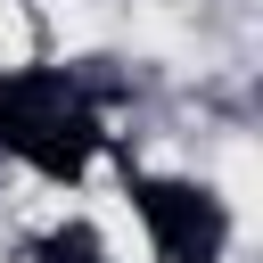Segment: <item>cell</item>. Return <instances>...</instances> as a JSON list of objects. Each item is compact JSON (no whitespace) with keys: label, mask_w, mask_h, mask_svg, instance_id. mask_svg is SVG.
Segmentation results:
<instances>
[{"label":"cell","mask_w":263,"mask_h":263,"mask_svg":"<svg viewBox=\"0 0 263 263\" xmlns=\"http://www.w3.org/2000/svg\"><path fill=\"white\" fill-rule=\"evenodd\" d=\"M99 115L82 107V90L58 66H16L0 74V148L25 156L41 181H82L99 156Z\"/></svg>","instance_id":"1"},{"label":"cell","mask_w":263,"mask_h":263,"mask_svg":"<svg viewBox=\"0 0 263 263\" xmlns=\"http://www.w3.org/2000/svg\"><path fill=\"white\" fill-rule=\"evenodd\" d=\"M132 205H140V222H148V238H156L164 263H214L230 247V214L197 181H148L140 173L132 181Z\"/></svg>","instance_id":"2"},{"label":"cell","mask_w":263,"mask_h":263,"mask_svg":"<svg viewBox=\"0 0 263 263\" xmlns=\"http://www.w3.org/2000/svg\"><path fill=\"white\" fill-rule=\"evenodd\" d=\"M41 263H107V247H99L90 222H58V230L41 238Z\"/></svg>","instance_id":"3"}]
</instances>
